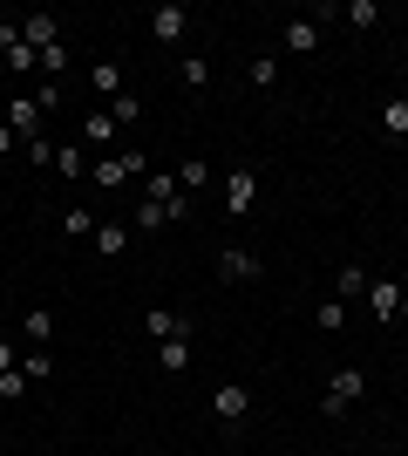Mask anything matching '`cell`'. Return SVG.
<instances>
[{"label": "cell", "mask_w": 408, "mask_h": 456, "mask_svg": "<svg viewBox=\"0 0 408 456\" xmlns=\"http://www.w3.org/2000/svg\"><path fill=\"white\" fill-rule=\"evenodd\" d=\"M361 395H368V375H361V368H333L327 395H320V416H348Z\"/></svg>", "instance_id": "1"}, {"label": "cell", "mask_w": 408, "mask_h": 456, "mask_svg": "<svg viewBox=\"0 0 408 456\" xmlns=\"http://www.w3.org/2000/svg\"><path fill=\"white\" fill-rule=\"evenodd\" d=\"M245 409H252L245 381H225V388H212V416L225 422V429H238V422H245Z\"/></svg>", "instance_id": "2"}, {"label": "cell", "mask_w": 408, "mask_h": 456, "mask_svg": "<svg viewBox=\"0 0 408 456\" xmlns=\"http://www.w3.org/2000/svg\"><path fill=\"white\" fill-rule=\"evenodd\" d=\"M252 205H259V171H232V177H225V211L245 218Z\"/></svg>", "instance_id": "3"}, {"label": "cell", "mask_w": 408, "mask_h": 456, "mask_svg": "<svg viewBox=\"0 0 408 456\" xmlns=\"http://www.w3.org/2000/svg\"><path fill=\"white\" fill-rule=\"evenodd\" d=\"M184 218H191L184 198H177V205H150V198L136 205V232H164V225H184Z\"/></svg>", "instance_id": "4"}, {"label": "cell", "mask_w": 408, "mask_h": 456, "mask_svg": "<svg viewBox=\"0 0 408 456\" xmlns=\"http://www.w3.org/2000/svg\"><path fill=\"white\" fill-rule=\"evenodd\" d=\"M136 171H150V157L143 151H116V157L96 164V184H123V177H136Z\"/></svg>", "instance_id": "5"}, {"label": "cell", "mask_w": 408, "mask_h": 456, "mask_svg": "<svg viewBox=\"0 0 408 456\" xmlns=\"http://www.w3.org/2000/svg\"><path fill=\"white\" fill-rule=\"evenodd\" d=\"M41 116H48V110H41L35 95H14V102H7V130H14V136H41Z\"/></svg>", "instance_id": "6"}, {"label": "cell", "mask_w": 408, "mask_h": 456, "mask_svg": "<svg viewBox=\"0 0 408 456\" xmlns=\"http://www.w3.org/2000/svg\"><path fill=\"white\" fill-rule=\"evenodd\" d=\"M218 280H225V286L259 280V259H252V252H238V246H225V252H218Z\"/></svg>", "instance_id": "7"}, {"label": "cell", "mask_w": 408, "mask_h": 456, "mask_svg": "<svg viewBox=\"0 0 408 456\" xmlns=\"http://www.w3.org/2000/svg\"><path fill=\"white\" fill-rule=\"evenodd\" d=\"M184 28H191V14H184L177 0H164V7L150 14V35H156V41H184Z\"/></svg>", "instance_id": "8"}, {"label": "cell", "mask_w": 408, "mask_h": 456, "mask_svg": "<svg viewBox=\"0 0 408 456\" xmlns=\"http://www.w3.org/2000/svg\"><path fill=\"white\" fill-rule=\"evenodd\" d=\"M20 41L41 55V48H55V41H61V20L55 14H28V20H20Z\"/></svg>", "instance_id": "9"}, {"label": "cell", "mask_w": 408, "mask_h": 456, "mask_svg": "<svg viewBox=\"0 0 408 456\" xmlns=\"http://www.w3.org/2000/svg\"><path fill=\"white\" fill-rule=\"evenodd\" d=\"M279 41H286V55H313V48H320V20H286V35H279Z\"/></svg>", "instance_id": "10"}, {"label": "cell", "mask_w": 408, "mask_h": 456, "mask_svg": "<svg viewBox=\"0 0 408 456\" xmlns=\"http://www.w3.org/2000/svg\"><path fill=\"white\" fill-rule=\"evenodd\" d=\"M156 368H164V375H184V368H191V334H177V341H156Z\"/></svg>", "instance_id": "11"}, {"label": "cell", "mask_w": 408, "mask_h": 456, "mask_svg": "<svg viewBox=\"0 0 408 456\" xmlns=\"http://www.w3.org/2000/svg\"><path fill=\"white\" fill-rule=\"evenodd\" d=\"M150 341H177V334H191V321H184V314H171V306H150Z\"/></svg>", "instance_id": "12"}, {"label": "cell", "mask_w": 408, "mask_h": 456, "mask_svg": "<svg viewBox=\"0 0 408 456\" xmlns=\"http://www.w3.org/2000/svg\"><path fill=\"white\" fill-rule=\"evenodd\" d=\"M368 306H374V321H395V306H402V286H395V280H374V286H368Z\"/></svg>", "instance_id": "13"}, {"label": "cell", "mask_w": 408, "mask_h": 456, "mask_svg": "<svg viewBox=\"0 0 408 456\" xmlns=\"http://www.w3.org/2000/svg\"><path fill=\"white\" fill-rule=\"evenodd\" d=\"M20 334H28L35 347H48V341H55V314H48V306H28V321H20Z\"/></svg>", "instance_id": "14"}, {"label": "cell", "mask_w": 408, "mask_h": 456, "mask_svg": "<svg viewBox=\"0 0 408 456\" xmlns=\"http://www.w3.org/2000/svg\"><path fill=\"white\" fill-rule=\"evenodd\" d=\"M96 252L102 259H123L130 252V225H96Z\"/></svg>", "instance_id": "15"}, {"label": "cell", "mask_w": 408, "mask_h": 456, "mask_svg": "<svg viewBox=\"0 0 408 456\" xmlns=\"http://www.w3.org/2000/svg\"><path fill=\"white\" fill-rule=\"evenodd\" d=\"M82 143H116V123H109V110H89V123H82Z\"/></svg>", "instance_id": "16"}, {"label": "cell", "mask_w": 408, "mask_h": 456, "mask_svg": "<svg viewBox=\"0 0 408 456\" xmlns=\"http://www.w3.org/2000/svg\"><path fill=\"white\" fill-rule=\"evenodd\" d=\"M313 327H320V334H340V327H348V300H320L313 306Z\"/></svg>", "instance_id": "17"}, {"label": "cell", "mask_w": 408, "mask_h": 456, "mask_svg": "<svg viewBox=\"0 0 408 456\" xmlns=\"http://www.w3.org/2000/svg\"><path fill=\"white\" fill-rule=\"evenodd\" d=\"M109 123H116V130H136V123H143V102H136V95L123 89L116 102H109Z\"/></svg>", "instance_id": "18"}, {"label": "cell", "mask_w": 408, "mask_h": 456, "mask_svg": "<svg viewBox=\"0 0 408 456\" xmlns=\"http://www.w3.org/2000/svg\"><path fill=\"white\" fill-rule=\"evenodd\" d=\"M143 198H150V205H177V198H184V184H177L171 171H150V191H143Z\"/></svg>", "instance_id": "19"}, {"label": "cell", "mask_w": 408, "mask_h": 456, "mask_svg": "<svg viewBox=\"0 0 408 456\" xmlns=\"http://www.w3.org/2000/svg\"><path fill=\"white\" fill-rule=\"evenodd\" d=\"M381 130H388V136H408V95H388V102H381Z\"/></svg>", "instance_id": "20"}, {"label": "cell", "mask_w": 408, "mask_h": 456, "mask_svg": "<svg viewBox=\"0 0 408 456\" xmlns=\"http://www.w3.org/2000/svg\"><path fill=\"white\" fill-rule=\"evenodd\" d=\"M20 375H28V381H48V375H55V354H48V347H28V354H20Z\"/></svg>", "instance_id": "21"}, {"label": "cell", "mask_w": 408, "mask_h": 456, "mask_svg": "<svg viewBox=\"0 0 408 456\" xmlns=\"http://www.w3.org/2000/svg\"><path fill=\"white\" fill-rule=\"evenodd\" d=\"M177 82H184V89H204V82H212L204 55H184V61H177Z\"/></svg>", "instance_id": "22"}, {"label": "cell", "mask_w": 408, "mask_h": 456, "mask_svg": "<svg viewBox=\"0 0 408 456\" xmlns=\"http://www.w3.org/2000/svg\"><path fill=\"white\" fill-rule=\"evenodd\" d=\"M96 95H109V102L123 95V69L116 61H96Z\"/></svg>", "instance_id": "23"}, {"label": "cell", "mask_w": 408, "mask_h": 456, "mask_svg": "<svg viewBox=\"0 0 408 456\" xmlns=\"http://www.w3.org/2000/svg\"><path fill=\"white\" fill-rule=\"evenodd\" d=\"M348 293H368V273L361 266H340V280H333V300H348Z\"/></svg>", "instance_id": "24"}, {"label": "cell", "mask_w": 408, "mask_h": 456, "mask_svg": "<svg viewBox=\"0 0 408 456\" xmlns=\"http://www.w3.org/2000/svg\"><path fill=\"white\" fill-rule=\"evenodd\" d=\"M340 14H348V28H374V20H381V7H374V0H348Z\"/></svg>", "instance_id": "25"}, {"label": "cell", "mask_w": 408, "mask_h": 456, "mask_svg": "<svg viewBox=\"0 0 408 456\" xmlns=\"http://www.w3.org/2000/svg\"><path fill=\"white\" fill-rule=\"evenodd\" d=\"M28 164H35V171H55V143H48V136H28Z\"/></svg>", "instance_id": "26"}, {"label": "cell", "mask_w": 408, "mask_h": 456, "mask_svg": "<svg viewBox=\"0 0 408 456\" xmlns=\"http://www.w3.org/2000/svg\"><path fill=\"white\" fill-rule=\"evenodd\" d=\"M28 388H35V381L20 375V368H7V375H0V402H20V395H28Z\"/></svg>", "instance_id": "27"}, {"label": "cell", "mask_w": 408, "mask_h": 456, "mask_svg": "<svg viewBox=\"0 0 408 456\" xmlns=\"http://www.w3.org/2000/svg\"><path fill=\"white\" fill-rule=\"evenodd\" d=\"M55 171L61 177H82V143H61V151H55Z\"/></svg>", "instance_id": "28"}, {"label": "cell", "mask_w": 408, "mask_h": 456, "mask_svg": "<svg viewBox=\"0 0 408 456\" xmlns=\"http://www.w3.org/2000/svg\"><path fill=\"white\" fill-rule=\"evenodd\" d=\"M272 82H279V61L259 55V61H252V89H272Z\"/></svg>", "instance_id": "29"}, {"label": "cell", "mask_w": 408, "mask_h": 456, "mask_svg": "<svg viewBox=\"0 0 408 456\" xmlns=\"http://www.w3.org/2000/svg\"><path fill=\"white\" fill-rule=\"evenodd\" d=\"M61 69H68V48H61V41H55V48H41V76H61Z\"/></svg>", "instance_id": "30"}, {"label": "cell", "mask_w": 408, "mask_h": 456, "mask_svg": "<svg viewBox=\"0 0 408 456\" xmlns=\"http://www.w3.org/2000/svg\"><path fill=\"white\" fill-rule=\"evenodd\" d=\"M61 225L76 232V239H89V232H96V218H89V211H82V205H76V211H61Z\"/></svg>", "instance_id": "31"}, {"label": "cell", "mask_w": 408, "mask_h": 456, "mask_svg": "<svg viewBox=\"0 0 408 456\" xmlns=\"http://www.w3.org/2000/svg\"><path fill=\"white\" fill-rule=\"evenodd\" d=\"M7 368H20V347L14 341H0V375H7Z\"/></svg>", "instance_id": "32"}, {"label": "cell", "mask_w": 408, "mask_h": 456, "mask_svg": "<svg viewBox=\"0 0 408 456\" xmlns=\"http://www.w3.org/2000/svg\"><path fill=\"white\" fill-rule=\"evenodd\" d=\"M14 143H20V136H14V130H0V157H7V151H14Z\"/></svg>", "instance_id": "33"}, {"label": "cell", "mask_w": 408, "mask_h": 456, "mask_svg": "<svg viewBox=\"0 0 408 456\" xmlns=\"http://www.w3.org/2000/svg\"><path fill=\"white\" fill-rule=\"evenodd\" d=\"M395 321H408V293H402V306H395Z\"/></svg>", "instance_id": "34"}, {"label": "cell", "mask_w": 408, "mask_h": 456, "mask_svg": "<svg viewBox=\"0 0 408 456\" xmlns=\"http://www.w3.org/2000/svg\"><path fill=\"white\" fill-rule=\"evenodd\" d=\"M402 143H408V136H402Z\"/></svg>", "instance_id": "35"}]
</instances>
